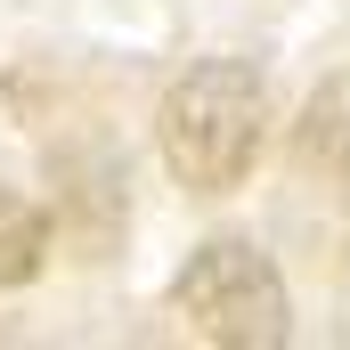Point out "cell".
I'll return each instance as SVG.
<instances>
[{
    "instance_id": "obj_1",
    "label": "cell",
    "mask_w": 350,
    "mask_h": 350,
    "mask_svg": "<svg viewBox=\"0 0 350 350\" xmlns=\"http://www.w3.org/2000/svg\"><path fill=\"white\" fill-rule=\"evenodd\" d=\"M269 139V90L245 57H204L187 66L163 106H155V147H163V172L187 196H228L245 187V172L261 163Z\"/></svg>"
},
{
    "instance_id": "obj_3",
    "label": "cell",
    "mask_w": 350,
    "mask_h": 350,
    "mask_svg": "<svg viewBox=\"0 0 350 350\" xmlns=\"http://www.w3.org/2000/svg\"><path fill=\"white\" fill-rule=\"evenodd\" d=\"M49 269V220L33 196L0 187V285H33Z\"/></svg>"
},
{
    "instance_id": "obj_2",
    "label": "cell",
    "mask_w": 350,
    "mask_h": 350,
    "mask_svg": "<svg viewBox=\"0 0 350 350\" xmlns=\"http://www.w3.org/2000/svg\"><path fill=\"white\" fill-rule=\"evenodd\" d=\"M172 310L187 318V334L220 350H277L293 334V301H285V277L261 245L245 237H212L204 253H187L172 285Z\"/></svg>"
}]
</instances>
